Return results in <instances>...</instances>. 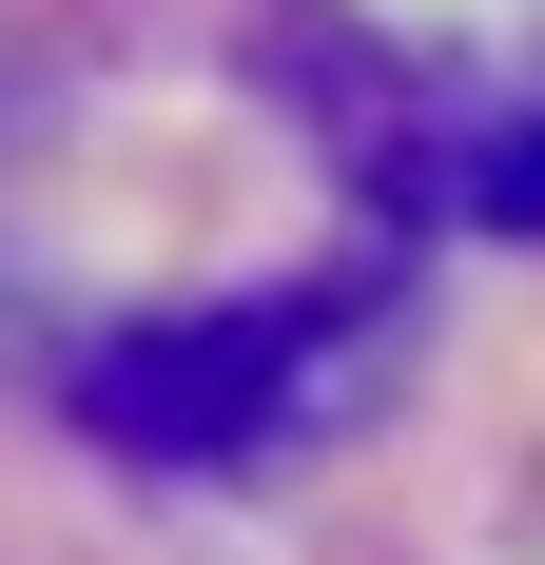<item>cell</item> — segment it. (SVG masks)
<instances>
[{
  "mask_svg": "<svg viewBox=\"0 0 545 565\" xmlns=\"http://www.w3.org/2000/svg\"><path fill=\"white\" fill-rule=\"evenodd\" d=\"M371 292H292V312H175V332H117L98 371H78V409H98L117 449L157 468H234L292 429V391H312V351L351 332Z\"/></svg>",
  "mask_w": 545,
  "mask_h": 565,
  "instance_id": "6da1fadb",
  "label": "cell"
}]
</instances>
